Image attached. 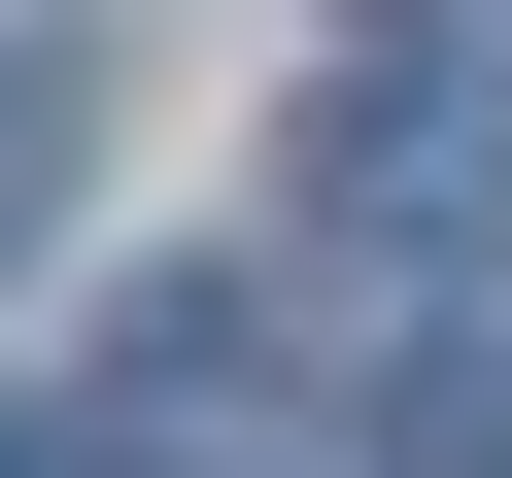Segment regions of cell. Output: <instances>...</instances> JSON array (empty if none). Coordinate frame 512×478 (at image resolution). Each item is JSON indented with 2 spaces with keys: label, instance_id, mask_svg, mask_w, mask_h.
<instances>
[{
  "label": "cell",
  "instance_id": "1",
  "mask_svg": "<svg viewBox=\"0 0 512 478\" xmlns=\"http://www.w3.org/2000/svg\"><path fill=\"white\" fill-rule=\"evenodd\" d=\"M69 137H103V35H69V0H0V239H69Z\"/></svg>",
  "mask_w": 512,
  "mask_h": 478
},
{
  "label": "cell",
  "instance_id": "2",
  "mask_svg": "<svg viewBox=\"0 0 512 478\" xmlns=\"http://www.w3.org/2000/svg\"><path fill=\"white\" fill-rule=\"evenodd\" d=\"M0 478H69V444H0Z\"/></svg>",
  "mask_w": 512,
  "mask_h": 478
}]
</instances>
